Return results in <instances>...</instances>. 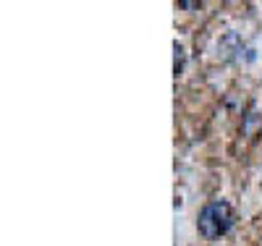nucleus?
Returning a JSON list of instances; mask_svg holds the SVG:
<instances>
[{
    "label": "nucleus",
    "mask_w": 262,
    "mask_h": 246,
    "mask_svg": "<svg viewBox=\"0 0 262 246\" xmlns=\"http://www.w3.org/2000/svg\"><path fill=\"white\" fill-rule=\"evenodd\" d=\"M233 210L228 202H223V199H212V202H207L202 210H200V220H196V228H200V233L207 238V241H215L221 238L231 231L233 226Z\"/></svg>",
    "instance_id": "1"
},
{
    "label": "nucleus",
    "mask_w": 262,
    "mask_h": 246,
    "mask_svg": "<svg viewBox=\"0 0 262 246\" xmlns=\"http://www.w3.org/2000/svg\"><path fill=\"white\" fill-rule=\"evenodd\" d=\"M173 53H176V63H173V74L181 76V71H184V48H181L179 42H173Z\"/></svg>",
    "instance_id": "2"
},
{
    "label": "nucleus",
    "mask_w": 262,
    "mask_h": 246,
    "mask_svg": "<svg viewBox=\"0 0 262 246\" xmlns=\"http://www.w3.org/2000/svg\"><path fill=\"white\" fill-rule=\"evenodd\" d=\"M179 8H186V11H194V8H200V3H194V0H179Z\"/></svg>",
    "instance_id": "3"
}]
</instances>
